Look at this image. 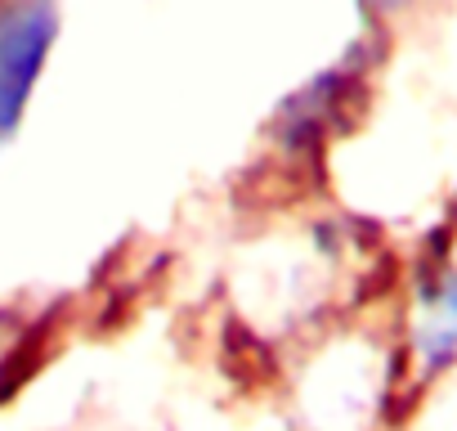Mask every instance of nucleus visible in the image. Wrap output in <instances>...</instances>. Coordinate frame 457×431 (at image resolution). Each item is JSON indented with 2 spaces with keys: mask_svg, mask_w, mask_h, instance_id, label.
<instances>
[{
  "mask_svg": "<svg viewBox=\"0 0 457 431\" xmlns=\"http://www.w3.org/2000/svg\"><path fill=\"white\" fill-rule=\"evenodd\" d=\"M408 386L399 337L337 333L319 346V359H305L296 382V422L301 431H381L390 427L395 395Z\"/></svg>",
  "mask_w": 457,
  "mask_h": 431,
  "instance_id": "f257e3e1",
  "label": "nucleus"
},
{
  "mask_svg": "<svg viewBox=\"0 0 457 431\" xmlns=\"http://www.w3.org/2000/svg\"><path fill=\"white\" fill-rule=\"evenodd\" d=\"M395 337L412 391H430L457 373V248L417 261Z\"/></svg>",
  "mask_w": 457,
  "mask_h": 431,
  "instance_id": "f03ea898",
  "label": "nucleus"
},
{
  "mask_svg": "<svg viewBox=\"0 0 457 431\" xmlns=\"http://www.w3.org/2000/svg\"><path fill=\"white\" fill-rule=\"evenodd\" d=\"M59 32L54 0H0V139L23 122Z\"/></svg>",
  "mask_w": 457,
  "mask_h": 431,
  "instance_id": "7ed1b4c3",
  "label": "nucleus"
},
{
  "mask_svg": "<svg viewBox=\"0 0 457 431\" xmlns=\"http://www.w3.org/2000/svg\"><path fill=\"white\" fill-rule=\"evenodd\" d=\"M426 431H457V395H448V400L439 404V413L426 422Z\"/></svg>",
  "mask_w": 457,
  "mask_h": 431,
  "instance_id": "20e7f679",
  "label": "nucleus"
},
{
  "mask_svg": "<svg viewBox=\"0 0 457 431\" xmlns=\"http://www.w3.org/2000/svg\"><path fill=\"white\" fill-rule=\"evenodd\" d=\"M377 5H403V0H377Z\"/></svg>",
  "mask_w": 457,
  "mask_h": 431,
  "instance_id": "39448f33",
  "label": "nucleus"
}]
</instances>
